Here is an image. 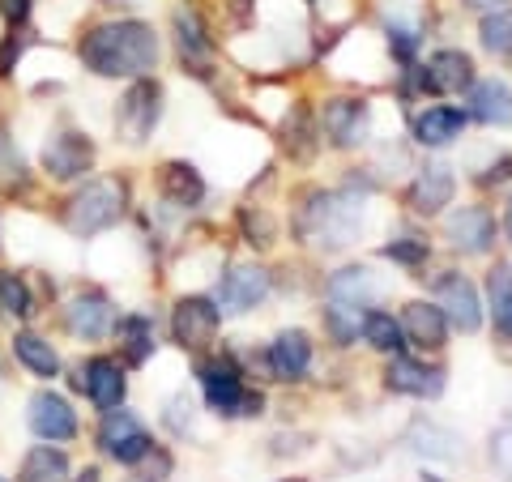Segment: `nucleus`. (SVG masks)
I'll return each mask as SVG.
<instances>
[{
    "label": "nucleus",
    "instance_id": "1",
    "mask_svg": "<svg viewBox=\"0 0 512 482\" xmlns=\"http://www.w3.org/2000/svg\"><path fill=\"white\" fill-rule=\"evenodd\" d=\"M158 56H163V43H158L154 26L141 18H116V22H99L90 26L82 39H77V60L86 64V73L94 77H124V82H137V77H150L158 69Z\"/></svg>",
    "mask_w": 512,
    "mask_h": 482
},
{
    "label": "nucleus",
    "instance_id": "2",
    "mask_svg": "<svg viewBox=\"0 0 512 482\" xmlns=\"http://www.w3.org/2000/svg\"><path fill=\"white\" fill-rule=\"evenodd\" d=\"M124 205H128L124 180H116V175H99V180H86L69 201L60 205V222H64L69 235L94 239V235L111 231L124 218Z\"/></svg>",
    "mask_w": 512,
    "mask_h": 482
},
{
    "label": "nucleus",
    "instance_id": "3",
    "mask_svg": "<svg viewBox=\"0 0 512 482\" xmlns=\"http://www.w3.org/2000/svg\"><path fill=\"white\" fill-rule=\"evenodd\" d=\"M197 380H201V393L210 401V410L222 414V419H252V414H261V406H265L261 393L244 389V376H239V367L227 355L201 359Z\"/></svg>",
    "mask_w": 512,
    "mask_h": 482
},
{
    "label": "nucleus",
    "instance_id": "4",
    "mask_svg": "<svg viewBox=\"0 0 512 482\" xmlns=\"http://www.w3.org/2000/svg\"><path fill=\"white\" fill-rule=\"evenodd\" d=\"M39 171L56 184H77L94 171V141L82 128H56L39 150Z\"/></svg>",
    "mask_w": 512,
    "mask_h": 482
},
{
    "label": "nucleus",
    "instance_id": "5",
    "mask_svg": "<svg viewBox=\"0 0 512 482\" xmlns=\"http://www.w3.org/2000/svg\"><path fill=\"white\" fill-rule=\"evenodd\" d=\"M158 120H163V86H158L154 77H137L116 107V133L128 146H146Z\"/></svg>",
    "mask_w": 512,
    "mask_h": 482
},
{
    "label": "nucleus",
    "instance_id": "6",
    "mask_svg": "<svg viewBox=\"0 0 512 482\" xmlns=\"http://www.w3.org/2000/svg\"><path fill=\"white\" fill-rule=\"evenodd\" d=\"M99 448L120 465H141L154 453V436L141 427V419L133 410L116 406V410H107L103 423H99Z\"/></svg>",
    "mask_w": 512,
    "mask_h": 482
},
{
    "label": "nucleus",
    "instance_id": "7",
    "mask_svg": "<svg viewBox=\"0 0 512 482\" xmlns=\"http://www.w3.org/2000/svg\"><path fill=\"white\" fill-rule=\"evenodd\" d=\"M26 427L39 444H69V440H77V431H82L73 401L60 397L56 389H39L26 401Z\"/></svg>",
    "mask_w": 512,
    "mask_h": 482
},
{
    "label": "nucleus",
    "instance_id": "8",
    "mask_svg": "<svg viewBox=\"0 0 512 482\" xmlns=\"http://www.w3.org/2000/svg\"><path fill=\"white\" fill-rule=\"evenodd\" d=\"M218 325H222V312H218V303L205 299V295H184L180 303H175V312H171L175 346L192 350V355H201V350L214 346Z\"/></svg>",
    "mask_w": 512,
    "mask_h": 482
},
{
    "label": "nucleus",
    "instance_id": "9",
    "mask_svg": "<svg viewBox=\"0 0 512 482\" xmlns=\"http://www.w3.org/2000/svg\"><path fill=\"white\" fill-rule=\"evenodd\" d=\"M60 320H64V333L77 337V342H103V337L116 329V303L90 286V291H77L64 303Z\"/></svg>",
    "mask_w": 512,
    "mask_h": 482
},
{
    "label": "nucleus",
    "instance_id": "10",
    "mask_svg": "<svg viewBox=\"0 0 512 482\" xmlns=\"http://www.w3.org/2000/svg\"><path fill=\"white\" fill-rule=\"evenodd\" d=\"M73 389H82L90 397V406L94 410H116L124 406V397H128V376H124V363L120 359H111V355H90L82 367H77V376H73Z\"/></svg>",
    "mask_w": 512,
    "mask_h": 482
},
{
    "label": "nucleus",
    "instance_id": "11",
    "mask_svg": "<svg viewBox=\"0 0 512 482\" xmlns=\"http://www.w3.org/2000/svg\"><path fill=\"white\" fill-rule=\"evenodd\" d=\"M436 308L444 312V320L461 333H478L483 329V303L466 273H444L436 282Z\"/></svg>",
    "mask_w": 512,
    "mask_h": 482
},
{
    "label": "nucleus",
    "instance_id": "12",
    "mask_svg": "<svg viewBox=\"0 0 512 482\" xmlns=\"http://www.w3.org/2000/svg\"><path fill=\"white\" fill-rule=\"evenodd\" d=\"M269 269H261V265H231L227 273H222V282H218V312H231V316H239V312H252L256 303H261L265 295H269Z\"/></svg>",
    "mask_w": 512,
    "mask_h": 482
},
{
    "label": "nucleus",
    "instance_id": "13",
    "mask_svg": "<svg viewBox=\"0 0 512 482\" xmlns=\"http://www.w3.org/2000/svg\"><path fill=\"white\" fill-rule=\"evenodd\" d=\"M470 86H474V60L457 52V47H444L419 69V90L427 94H461Z\"/></svg>",
    "mask_w": 512,
    "mask_h": 482
},
{
    "label": "nucleus",
    "instance_id": "14",
    "mask_svg": "<svg viewBox=\"0 0 512 482\" xmlns=\"http://www.w3.org/2000/svg\"><path fill=\"white\" fill-rule=\"evenodd\" d=\"M171 26H175V47H180L184 69L205 77V73H210V64H214V39H210V30H205L201 13L184 5V9H175Z\"/></svg>",
    "mask_w": 512,
    "mask_h": 482
},
{
    "label": "nucleus",
    "instance_id": "15",
    "mask_svg": "<svg viewBox=\"0 0 512 482\" xmlns=\"http://www.w3.org/2000/svg\"><path fill=\"white\" fill-rule=\"evenodd\" d=\"M325 137L338 150H355L367 141V128H372V107L363 99H333L325 103Z\"/></svg>",
    "mask_w": 512,
    "mask_h": 482
},
{
    "label": "nucleus",
    "instance_id": "16",
    "mask_svg": "<svg viewBox=\"0 0 512 482\" xmlns=\"http://www.w3.org/2000/svg\"><path fill=\"white\" fill-rule=\"evenodd\" d=\"M444 231H448V244L466 256H483L495 244V218L483 210V205H466V210L448 214Z\"/></svg>",
    "mask_w": 512,
    "mask_h": 482
},
{
    "label": "nucleus",
    "instance_id": "17",
    "mask_svg": "<svg viewBox=\"0 0 512 482\" xmlns=\"http://www.w3.org/2000/svg\"><path fill=\"white\" fill-rule=\"evenodd\" d=\"M158 192H163V201L175 205V210H197L205 201V180L192 163L171 158V163H163V171H158Z\"/></svg>",
    "mask_w": 512,
    "mask_h": 482
},
{
    "label": "nucleus",
    "instance_id": "18",
    "mask_svg": "<svg viewBox=\"0 0 512 482\" xmlns=\"http://www.w3.org/2000/svg\"><path fill=\"white\" fill-rule=\"evenodd\" d=\"M384 384H389L393 393H406V397H440L444 372H440V367L419 363V359L397 355V359L389 363V372H384Z\"/></svg>",
    "mask_w": 512,
    "mask_h": 482
},
{
    "label": "nucleus",
    "instance_id": "19",
    "mask_svg": "<svg viewBox=\"0 0 512 482\" xmlns=\"http://www.w3.org/2000/svg\"><path fill=\"white\" fill-rule=\"evenodd\" d=\"M269 367H274L278 380H303L312 367V342L303 329H282L274 342H269Z\"/></svg>",
    "mask_w": 512,
    "mask_h": 482
},
{
    "label": "nucleus",
    "instance_id": "20",
    "mask_svg": "<svg viewBox=\"0 0 512 482\" xmlns=\"http://www.w3.org/2000/svg\"><path fill=\"white\" fill-rule=\"evenodd\" d=\"M116 342H120V359L128 363V367H146L150 363V355L158 350V329H154V320L150 316H141V312H133V316H116Z\"/></svg>",
    "mask_w": 512,
    "mask_h": 482
},
{
    "label": "nucleus",
    "instance_id": "21",
    "mask_svg": "<svg viewBox=\"0 0 512 482\" xmlns=\"http://www.w3.org/2000/svg\"><path fill=\"white\" fill-rule=\"evenodd\" d=\"M9 350H13V359H18V367H26L35 380H56L60 376V355H56V346L47 342L43 333L18 329L13 333V342H9Z\"/></svg>",
    "mask_w": 512,
    "mask_h": 482
},
{
    "label": "nucleus",
    "instance_id": "22",
    "mask_svg": "<svg viewBox=\"0 0 512 482\" xmlns=\"http://www.w3.org/2000/svg\"><path fill=\"white\" fill-rule=\"evenodd\" d=\"M453 167H444V163H431L419 171V180L410 184V210L414 214H440L448 201H453Z\"/></svg>",
    "mask_w": 512,
    "mask_h": 482
},
{
    "label": "nucleus",
    "instance_id": "23",
    "mask_svg": "<svg viewBox=\"0 0 512 482\" xmlns=\"http://www.w3.org/2000/svg\"><path fill=\"white\" fill-rule=\"evenodd\" d=\"M461 128H466V111L457 107H427L419 120H414V141L427 150H444L453 146L461 137Z\"/></svg>",
    "mask_w": 512,
    "mask_h": 482
},
{
    "label": "nucleus",
    "instance_id": "24",
    "mask_svg": "<svg viewBox=\"0 0 512 482\" xmlns=\"http://www.w3.org/2000/svg\"><path fill=\"white\" fill-rule=\"evenodd\" d=\"M470 116L483 120L491 128L512 124V90L500 82V77H487V82L470 86Z\"/></svg>",
    "mask_w": 512,
    "mask_h": 482
},
{
    "label": "nucleus",
    "instance_id": "25",
    "mask_svg": "<svg viewBox=\"0 0 512 482\" xmlns=\"http://www.w3.org/2000/svg\"><path fill=\"white\" fill-rule=\"evenodd\" d=\"M402 329L414 346L423 350H440L448 342V320L436 303H406V316H402Z\"/></svg>",
    "mask_w": 512,
    "mask_h": 482
},
{
    "label": "nucleus",
    "instance_id": "26",
    "mask_svg": "<svg viewBox=\"0 0 512 482\" xmlns=\"http://www.w3.org/2000/svg\"><path fill=\"white\" fill-rule=\"evenodd\" d=\"M69 474H73V465L60 444H35L22 457L18 482H69Z\"/></svg>",
    "mask_w": 512,
    "mask_h": 482
},
{
    "label": "nucleus",
    "instance_id": "27",
    "mask_svg": "<svg viewBox=\"0 0 512 482\" xmlns=\"http://www.w3.org/2000/svg\"><path fill=\"white\" fill-rule=\"evenodd\" d=\"M0 312H5L9 320H30V316L39 312V303H35V291H30L26 273L0 269Z\"/></svg>",
    "mask_w": 512,
    "mask_h": 482
},
{
    "label": "nucleus",
    "instance_id": "28",
    "mask_svg": "<svg viewBox=\"0 0 512 482\" xmlns=\"http://www.w3.org/2000/svg\"><path fill=\"white\" fill-rule=\"evenodd\" d=\"M30 188V171H26V158L18 150V141L5 124H0V192L5 197H18V192Z\"/></svg>",
    "mask_w": 512,
    "mask_h": 482
},
{
    "label": "nucleus",
    "instance_id": "29",
    "mask_svg": "<svg viewBox=\"0 0 512 482\" xmlns=\"http://www.w3.org/2000/svg\"><path fill=\"white\" fill-rule=\"evenodd\" d=\"M380 286L372 282V269H342L329 278V299L350 303V308H367V299H376Z\"/></svg>",
    "mask_w": 512,
    "mask_h": 482
},
{
    "label": "nucleus",
    "instance_id": "30",
    "mask_svg": "<svg viewBox=\"0 0 512 482\" xmlns=\"http://www.w3.org/2000/svg\"><path fill=\"white\" fill-rule=\"evenodd\" d=\"M363 337H367V346L372 350H384V355H402V320H393L389 312H363Z\"/></svg>",
    "mask_w": 512,
    "mask_h": 482
},
{
    "label": "nucleus",
    "instance_id": "31",
    "mask_svg": "<svg viewBox=\"0 0 512 482\" xmlns=\"http://www.w3.org/2000/svg\"><path fill=\"white\" fill-rule=\"evenodd\" d=\"M487 295H491L495 329H500V333H512V265H495V269H491Z\"/></svg>",
    "mask_w": 512,
    "mask_h": 482
},
{
    "label": "nucleus",
    "instance_id": "32",
    "mask_svg": "<svg viewBox=\"0 0 512 482\" xmlns=\"http://www.w3.org/2000/svg\"><path fill=\"white\" fill-rule=\"evenodd\" d=\"M478 39L491 56H512V9H495L478 26Z\"/></svg>",
    "mask_w": 512,
    "mask_h": 482
},
{
    "label": "nucleus",
    "instance_id": "33",
    "mask_svg": "<svg viewBox=\"0 0 512 482\" xmlns=\"http://www.w3.org/2000/svg\"><path fill=\"white\" fill-rule=\"evenodd\" d=\"M325 325H329V333H333V342L350 346V342L359 337V329H363V308H350V303L333 299V308L325 312Z\"/></svg>",
    "mask_w": 512,
    "mask_h": 482
},
{
    "label": "nucleus",
    "instance_id": "34",
    "mask_svg": "<svg viewBox=\"0 0 512 482\" xmlns=\"http://www.w3.org/2000/svg\"><path fill=\"white\" fill-rule=\"evenodd\" d=\"M26 47H30V30H26V26H9L5 35H0V77H13V73H18Z\"/></svg>",
    "mask_w": 512,
    "mask_h": 482
},
{
    "label": "nucleus",
    "instance_id": "35",
    "mask_svg": "<svg viewBox=\"0 0 512 482\" xmlns=\"http://www.w3.org/2000/svg\"><path fill=\"white\" fill-rule=\"evenodd\" d=\"M389 261H397V265H423L427 261V239H419V235H402V239H393V244H384L380 248Z\"/></svg>",
    "mask_w": 512,
    "mask_h": 482
},
{
    "label": "nucleus",
    "instance_id": "36",
    "mask_svg": "<svg viewBox=\"0 0 512 482\" xmlns=\"http://www.w3.org/2000/svg\"><path fill=\"white\" fill-rule=\"evenodd\" d=\"M239 222H244V235H248V244L252 248H269L274 244V218H269L265 210H239Z\"/></svg>",
    "mask_w": 512,
    "mask_h": 482
},
{
    "label": "nucleus",
    "instance_id": "37",
    "mask_svg": "<svg viewBox=\"0 0 512 482\" xmlns=\"http://www.w3.org/2000/svg\"><path fill=\"white\" fill-rule=\"evenodd\" d=\"M286 146H295L299 158L312 154V124H308V111L303 107H295V128L286 124Z\"/></svg>",
    "mask_w": 512,
    "mask_h": 482
},
{
    "label": "nucleus",
    "instance_id": "38",
    "mask_svg": "<svg viewBox=\"0 0 512 482\" xmlns=\"http://www.w3.org/2000/svg\"><path fill=\"white\" fill-rule=\"evenodd\" d=\"M389 47H393L397 60L410 64L414 52H419V30H414V26H393V30H389Z\"/></svg>",
    "mask_w": 512,
    "mask_h": 482
},
{
    "label": "nucleus",
    "instance_id": "39",
    "mask_svg": "<svg viewBox=\"0 0 512 482\" xmlns=\"http://www.w3.org/2000/svg\"><path fill=\"white\" fill-rule=\"evenodd\" d=\"M30 9H35V0H0V18H5V26H26Z\"/></svg>",
    "mask_w": 512,
    "mask_h": 482
},
{
    "label": "nucleus",
    "instance_id": "40",
    "mask_svg": "<svg viewBox=\"0 0 512 482\" xmlns=\"http://www.w3.org/2000/svg\"><path fill=\"white\" fill-rule=\"evenodd\" d=\"M470 9H504V0H466Z\"/></svg>",
    "mask_w": 512,
    "mask_h": 482
},
{
    "label": "nucleus",
    "instance_id": "41",
    "mask_svg": "<svg viewBox=\"0 0 512 482\" xmlns=\"http://www.w3.org/2000/svg\"><path fill=\"white\" fill-rule=\"evenodd\" d=\"M69 482H99V470H94V465H90V470H82V474L69 478Z\"/></svg>",
    "mask_w": 512,
    "mask_h": 482
},
{
    "label": "nucleus",
    "instance_id": "42",
    "mask_svg": "<svg viewBox=\"0 0 512 482\" xmlns=\"http://www.w3.org/2000/svg\"><path fill=\"white\" fill-rule=\"evenodd\" d=\"M504 235H508V244H512V205H508V214H504Z\"/></svg>",
    "mask_w": 512,
    "mask_h": 482
},
{
    "label": "nucleus",
    "instance_id": "43",
    "mask_svg": "<svg viewBox=\"0 0 512 482\" xmlns=\"http://www.w3.org/2000/svg\"><path fill=\"white\" fill-rule=\"evenodd\" d=\"M103 5H141V0H103Z\"/></svg>",
    "mask_w": 512,
    "mask_h": 482
},
{
    "label": "nucleus",
    "instance_id": "44",
    "mask_svg": "<svg viewBox=\"0 0 512 482\" xmlns=\"http://www.w3.org/2000/svg\"><path fill=\"white\" fill-rule=\"evenodd\" d=\"M128 482H150V478H128Z\"/></svg>",
    "mask_w": 512,
    "mask_h": 482
},
{
    "label": "nucleus",
    "instance_id": "45",
    "mask_svg": "<svg viewBox=\"0 0 512 482\" xmlns=\"http://www.w3.org/2000/svg\"><path fill=\"white\" fill-rule=\"evenodd\" d=\"M0 384H5V367H0Z\"/></svg>",
    "mask_w": 512,
    "mask_h": 482
},
{
    "label": "nucleus",
    "instance_id": "46",
    "mask_svg": "<svg viewBox=\"0 0 512 482\" xmlns=\"http://www.w3.org/2000/svg\"><path fill=\"white\" fill-rule=\"evenodd\" d=\"M282 482H303V478H282Z\"/></svg>",
    "mask_w": 512,
    "mask_h": 482
},
{
    "label": "nucleus",
    "instance_id": "47",
    "mask_svg": "<svg viewBox=\"0 0 512 482\" xmlns=\"http://www.w3.org/2000/svg\"><path fill=\"white\" fill-rule=\"evenodd\" d=\"M0 482H9V478H5V474H0Z\"/></svg>",
    "mask_w": 512,
    "mask_h": 482
}]
</instances>
